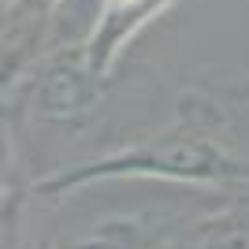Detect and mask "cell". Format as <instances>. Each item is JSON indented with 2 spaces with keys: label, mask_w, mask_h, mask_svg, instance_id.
I'll return each mask as SVG.
<instances>
[{
  "label": "cell",
  "mask_w": 249,
  "mask_h": 249,
  "mask_svg": "<svg viewBox=\"0 0 249 249\" xmlns=\"http://www.w3.org/2000/svg\"><path fill=\"white\" fill-rule=\"evenodd\" d=\"M182 0H97L93 22L82 34L86 56L93 63V71L112 82L119 74V63L130 52V45L142 34L160 22L167 11H175Z\"/></svg>",
  "instance_id": "cell-4"
},
{
  "label": "cell",
  "mask_w": 249,
  "mask_h": 249,
  "mask_svg": "<svg viewBox=\"0 0 249 249\" xmlns=\"http://www.w3.org/2000/svg\"><path fill=\"white\" fill-rule=\"evenodd\" d=\"M212 93H216L219 101L227 104L231 112L249 108V74H246V78H234V82H219V86H212Z\"/></svg>",
  "instance_id": "cell-6"
},
{
  "label": "cell",
  "mask_w": 249,
  "mask_h": 249,
  "mask_svg": "<svg viewBox=\"0 0 249 249\" xmlns=\"http://www.w3.org/2000/svg\"><path fill=\"white\" fill-rule=\"evenodd\" d=\"M171 249H175V246H171Z\"/></svg>",
  "instance_id": "cell-7"
},
{
  "label": "cell",
  "mask_w": 249,
  "mask_h": 249,
  "mask_svg": "<svg viewBox=\"0 0 249 249\" xmlns=\"http://www.w3.org/2000/svg\"><path fill=\"white\" fill-rule=\"evenodd\" d=\"M119 74L112 82L93 71L86 41H56L15 78L4 86V134H49L67 138L86 134L97 123V112L108 104Z\"/></svg>",
  "instance_id": "cell-3"
},
{
  "label": "cell",
  "mask_w": 249,
  "mask_h": 249,
  "mask_svg": "<svg viewBox=\"0 0 249 249\" xmlns=\"http://www.w3.org/2000/svg\"><path fill=\"white\" fill-rule=\"evenodd\" d=\"M227 197L231 190L156 178L86 182L60 197H34L52 208L37 249H171Z\"/></svg>",
  "instance_id": "cell-2"
},
{
  "label": "cell",
  "mask_w": 249,
  "mask_h": 249,
  "mask_svg": "<svg viewBox=\"0 0 249 249\" xmlns=\"http://www.w3.org/2000/svg\"><path fill=\"white\" fill-rule=\"evenodd\" d=\"M227 130H231V108L212 93V86L186 89V93H178L171 115L160 126L37 178L26 201L60 197L67 190H78L86 182H104V178H156V182L208 186V190L249 186V153L234 149Z\"/></svg>",
  "instance_id": "cell-1"
},
{
  "label": "cell",
  "mask_w": 249,
  "mask_h": 249,
  "mask_svg": "<svg viewBox=\"0 0 249 249\" xmlns=\"http://www.w3.org/2000/svg\"><path fill=\"white\" fill-rule=\"evenodd\" d=\"M175 249H249V186L231 190V197L201 216Z\"/></svg>",
  "instance_id": "cell-5"
}]
</instances>
